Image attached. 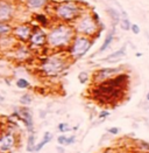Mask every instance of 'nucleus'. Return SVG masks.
Instances as JSON below:
<instances>
[{"instance_id": "obj_1", "label": "nucleus", "mask_w": 149, "mask_h": 153, "mask_svg": "<svg viewBox=\"0 0 149 153\" xmlns=\"http://www.w3.org/2000/svg\"><path fill=\"white\" fill-rule=\"evenodd\" d=\"M128 81L127 74H118L107 81L98 83L93 90L94 98L104 104H111L120 100Z\"/></svg>"}, {"instance_id": "obj_2", "label": "nucleus", "mask_w": 149, "mask_h": 153, "mask_svg": "<svg viewBox=\"0 0 149 153\" xmlns=\"http://www.w3.org/2000/svg\"><path fill=\"white\" fill-rule=\"evenodd\" d=\"M74 29L68 25L54 27L47 34V43L51 48H64L74 40Z\"/></svg>"}, {"instance_id": "obj_3", "label": "nucleus", "mask_w": 149, "mask_h": 153, "mask_svg": "<svg viewBox=\"0 0 149 153\" xmlns=\"http://www.w3.org/2000/svg\"><path fill=\"white\" fill-rule=\"evenodd\" d=\"M68 67L66 60L61 55H51L41 63V70L47 76H57Z\"/></svg>"}, {"instance_id": "obj_4", "label": "nucleus", "mask_w": 149, "mask_h": 153, "mask_svg": "<svg viewBox=\"0 0 149 153\" xmlns=\"http://www.w3.org/2000/svg\"><path fill=\"white\" fill-rule=\"evenodd\" d=\"M92 46V41L89 39V36L78 35L74 38L72 42L70 43V55L74 60L83 57L87 51H90Z\"/></svg>"}, {"instance_id": "obj_5", "label": "nucleus", "mask_w": 149, "mask_h": 153, "mask_svg": "<svg viewBox=\"0 0 149 153\" xmlns=\"http://www.w3.org/2000/svg\"><path fill=\"white\" fill-rule=\"evenodd\" d=\"M79 14V7L74 1H66L57 6L56 15L62 20H71Z\"/></svg>"}, {"instance_id": "obj_6", "label": "nucleus", "mask_w": 149, "mask_h": 153, "mask_svg": "<svg viewBox=\"0 0 149 153\" xmlns=\"http://www.w3.org/2000/svg\"><path fill=\"white\" fill-rule=\"evenodd\" d=\"M77 32L84 36H91L97 32V22L90 15H85L78 21Z\"/></svg>"}, {"instance_id": "obj_7", "label": "nucleus", "mask_w": 149, "mask_h": 153, "mask_svg": "<svg viewBox=\"0 0 149 153\" xmlns=\"http://www.w3.org/2000/svg\"><path fill=\"white\" fill-rule=\"evenodd\" d=\"M13 116L16 117L18 119H20L24 124H25L26 128L29 133L34 132V120H33V115L30 112V110L28 108H16L15 111L13 112Z\"/></svg>"}, {"instance_id": "obj_8", "label": "nucleus", "mask_w": 149, "mask_h": 153, "mask_svg": "<svg viewBox=\"0 0 149 153\" xmlns=\"http://www.w3.org/2000/svg\"><path fill=\"white\" fill-rule=\"evenodd\" d=\"M120 71H121V68H101L96 71L93 76V81L98 84V83H101L104 81H107L112 77H114Z\"/></svg>"}, {"instance_id": "obj_9", "label": "nucleus", "mask_w": 149, "mask_h": 153, "mask_svg": "<svg viewBox=\"0 0 149 153\" xmlns=\"http://www.w3.org/2000/svg\"><path fill=\"white\" fill-rule=\"evenodd\" d=\"M16 138L13 132H5L0 136V152H8L15 147Z\"/></svg>"}, {"instance_id": "obj_10", "label": "nucleus", "mask_w": 149, "mask_h": 153, "mask_svg": "<svg viewBox=\"0 0 149 153\" xmlns=\"http://www.w3.org/2000/svg\"><path fill=\"white\" fill-rule=\"evenodd\" d=\"M32 32H33V29H32V27L28 25H19L16 26L15 28H13L12 33L13 35H14V38L19 39L20 41H28L29 38H30V35H32Z\"/></svg>"}, {"instance_id": "obj_11", "label": "nucleus", "mask_w": 149, "mask_h": 153, "mask_svg": "<svg viewBox=\"0 0 149 153\" xmlns=\"http://www.w3.org/2000/svg\"><path fill=\"white\" fill-rule=\"evenodd\" d=\"M32 47H43L47 43V34L42 29H35L32 32V35L28 40Z\"/></svg>"}, {"instance_id": "obj_12", "label": "nucleus", "mask_w": 149, "mask_h": 153, "mask_svg": "<svg viewBox=\"0 0 149 153\" xmlns=\"http://www.w3.org/2000/svg\"><path fill=\"white\" fill-rule=\"evenodd\" d=\"M13 16V6L5 0H0V21L7 22Z\"/></svg>"}, {"instance_id": "obj_13", "label": "nucleus", "mask_w": 149, "mask_h": 153, "mask_svg": "<svg viewBox=\"0 0 149 153\" xmlns=\"http://www.w3.org/2000/svg\"><path fill=\"white\" fill-rule=\"evenodd\" d=\"M125 55H126V46H122L120 49L113 51L108 56H106V57L104 59V61H105V62H117V61H119L120 59H122Z\"/></svg>"}, {"instance_id": "obj_14", "label": "nucleus", "mask_w": 149, "mask_h": 153, "mask_svg": "<svg viewBox=\"0 0 149 153\" xmlns=\"http://www.w3.org/2000/svg\"><path fill=\"white\" fill-rule=\"evenodd\" d=\"M51 139H52V133L51 132H49V131H47V132H44L43 133V137H42V139L37 143L36 145H35V147H34V152L37 153L40 152L47 144H49L50 141H51Z\"/></svg>"}, {"instance_id": "obj_15", "label": "nucleus", "mask_w": 149, "mask_h": 153, "mask_svg": "<svg viewBox=\"0 0 149 153\" xmlns=\"http://www.w3.org/2000/svg\"><path fill=\"white\" fill-rule=\"evenodd\" d=\"M114 32H115V30H114V28H113L112 30H110V33L106 35V38H105V40H104L103 45L100 46L99 51H98V54H99V53H104L106 49L110 48V46H111L112 42H113V40H114Z\"/></svg>"}, {"instance_id": "obj_16", "label": "nucleus", "mask_w": 149, "mask_h": 153, "mask_svg": "<svg viewBox=\"0 0 149 153\" xmlns=\"http://www.w3.org/2000/svg\"><path fill=\"white\" fill-rule=\"evenodd\" d=\"M35 145H36V138H35L34 132H33V133H29V134H28V138H27V145H26L27 152H30V153L34 152Z\"/></svg>"}, {"instance_id": "obj_17", "label": "nucleus", "mask_w": 149, "mask_h": 153, "mask_svg": "<svg viewBox=\"0 0 149 153\" xmlns=\"http://www.w3.org/2000/svg\"><path fill=\"white\" fill-rule=\"evenodd\" d=\"M47 0H27V6L30 10H38L46 5Z\"/></svg>"}, {"instance_id": "obj_18", "label": "nucleus", "mask_w": 149, "mask_h": 153, "mask_svg": "<svg viewBox=\"0 0 149 153\" xmlns=\"http://www.w3.org/2000/svg\"><path fill=\"white\" fill-rule=\"evenodd\" d=\"M15 56L20 60H26L29 56V49L25 46H20L18 47V49L15 51Z\"/></svg>"}, {"instance_id": "obj_19", "label": "nucleus", "mask_w": 149, "mask_h": 153, "mask_svg": "<svg viewBox=\"0 0 149 153\" xmlns=\"http://www.w3.org/2000/svg\"><path fill=\"white\" fill-rule=\"evenodd\" d=\"M13 27L8 22L5 21H0V36L2 35H10L12 33Z\"/></svg>"}, {"instance_id": "obj_20", "label": "nucleus", "mask_w": 149, "mask_h": 153, "mask_svg": "<svg viewBox=\"0 0 149 153\" xmlns=\"http://www.w3.org/2000/svg\"><path fill=\"white\" fill-rule=\"evenodd\" d=\"M122 15H124V18H122L121 21H120V27H121V29H124V30H129V29H131V21L128 20L127 14H126V12H124V11H122Z\"/></svg>"}, {"instance_id": "obj_21", "label": "nucleus", "mask_w": 149, "mask_h": 153, "mask_svg": "<svg viewBox=\"0 0 149 153\" xmlns=\"http://www.w3.org/2000/svg\"><path fill=\"white\" fill-rule=\"evenodd\" d=\"M33 102V97L30 94H24L21 97H20V103L24 105V106H28L30 105Z\"/></svg>"}, {"instance_id": "obj_22", "label": "nucleus", "mask_w": 149, "mask_h": 153, "mask_svg": "<svg viewBox=\"0 0 149 153\" xmlns=\"http://www.w3.org/2000/svg\"><path fill=\"white\" fill-rule=\"evenodd\" d=\"M15 84H16V87L19 88V89H27V88H29L30 87V83L26 79V78H18L16 79V82H15Z\"/></svg>"}, {"instance_id": "obj_23", "label": "nucleus", "mask_w": 149, "mask_h": 153, "mask_svg": "<svg viewBox=\"0 0 149 153\" xmlns=\"http://www.w3.org/2000/svg\"><path fill=\"white\" fill-rule=\"evenodd\" d=\"M57 130H58L60 132H62L63 134H65V132L71 131V128H70V125H69L68 123H60L58 126H57Z\"/></svg>"}, {"instance_id": "obj_24", "label": "nucleus", "mask_w": 149, "mask_h": 153, "mask_svg": "<svg viewBox=\"0 0 149 153\" xmlns=\"http://www.w3.org/2000/svg\"><path fill=\"white\" fill-rule=\"evenodd\" d=\"M35 19H36L37 22L41 24V25H43V26L48 25V19H47V16H46L44 14H36V15H35Z\"/></svg>"}, {"instance_id": "obj_25", "label": "nucleus", "mask_w": 149, "mask_h": 153, "mask_svg": "<svg viewBox=\"0 0 149 153\" xmlns=\"http://www.w3.org/2000/svg\"><path fill=\"white\" fill-rule=\"evenodd\" d=\"M78 79H79V82H80L82 84L86 83L87 81H89V74H87L86 71H82V73H79V75H78Z\"/></svg>"}, {"instance_id": "obj_26", "label": "nucleus", "mask_w": 149, "mask_h": 153, "mask_svg": "<svg viewBox=\"0 0 149 153\" xmlns=\"http://www.w3.org/2000/svg\"><path fill=\"white\" fill-rule=\"evenodd\" d=\"M66 138H68V136H65V134L58 136V137H57V143H58V145L65 146V144H66Z\"/></svg>"}, {"instance_id": "obj_27", "label": "nucleus", "mask_w": 149, "mask_h": 153, "mask_svg": "<svg viewBox=\"0 0 149 153\" xmlns=\"http://www.w3.org/2000/svg\"><path fill=\"white\" fill-rule=\"evenodd\" d=\"M107 131H108V133H111L113 136H117V134L120 132V128H117V126H112V128H110Z\"/></svg>"}, {"instance_id": "obj_28", "label": "nucleus", "mask_w": 149, "mask_h": 153, "mask_svg": "<svg viewBox=\"0 0 149 153\" xmlns=\"http://www.w3.org/2000/svg\"><path fill=\"white\" fill-rule=\"evenodd\" d=\"M131 30H132L134 34H139V33H140V27H139L136 24H132V25H131Z\"/></svg>"}, {"instance_id": "obj_29", "label": "nucleus", "mask_w": 149, "mask_h": 153, "mask_svg": "<svg viewBox=\"0 0 149 153\" xmlns=\"http://www.w3.org/2000/svg\"><path fill=\"white\" fill-rule=\"evenodd\" d=\"M108 116H110V112L106 111V110H104V111H101L99 114V118H103V119H104V118H106V117H108Z\"/></svg>"}, {"instance_id": "obj_30", "label": "nucleus", "mask_w": 149, "mask_h": 153, "mask_svg": "<svg viewBox=\"0 0 149 153\" xmlns=\"http://www.w3.org/2000/svg\"><path fill=\"white\" fill-rule=\"evenodd\" d=\"M56 150H57V152L58 153H65V149H64V146H57L56 147Z\"/></svg>"}, {"instance_id": "obj_31", "label": "nucleus", "mask_w": 149, "mask_h": 153, "mask_svg": "<svg viewBox=\"0 0 149 153\" xmlns=\"http://www.w3.org/2000/svg\"><path fill=\"white\" fill-rule=\"evenodd\" d=\"M4 102H5V97H4V96L0 94V103H4Z\"/></svg>"}, {"instance_id": "obj_32", "label": "nucleus", "mask_w": 149, "mask_h": 153, "mask_svg": "<svg viewBox=\"0 0 149 153\" xmlns=\"http://www.w3.org/2000/svg\"><path fill=\"white\" fill-rule=\"evenodd\" d=\"M146 98H147V101L149 102V90H148V92H147V96H146Z\"/></svg>"}, {"instance_id": "obj_33", "label": "nucleus", "mask_w": 149, "mask_h": 153, "mask_svg": "<svg viewBox=\"0 0 149 153\" xmlns=\"http://www.w3.org/2000/svg\"><path fill=\"white\" fill-rule=\"evenodd\" d=\"M101 153H110V152H101Z\"/></svg>"}]
</instances>
